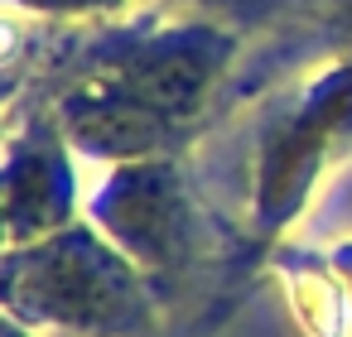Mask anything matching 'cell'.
<instances>
[{
  "mask_svg": "<svg viewBox=\"0 0 352 337\" xmlns=\"http://www.w3.org/2000/svg\"><path fill=\"white\" fill-rule=\"evenodd\" d=\"M155 279L87 217L6 251V318L34 337H150Z\"/></svg>",
  "mask_w": 352,
  "mask_h": 337,
  "instance_id": "cell-1",
  "label": "cell"
},
{
  "mask_svg": "<svg viewBox=\"0 0 352 337\" xmlns=\"http://www.w3.org/2000/svg\"><path fill=\"white\" fill-rule=\"evenodd\" d=\"M352 140V58H328L314 78L280 92L251 145L246 226L261 251H275L318 188L333 183V159Z\"/></svg>",
  "mask_w": 352,
  "mask_h": 337,
  "instance_id": "cell-2",
  "label": "cell"
},
{
  "mask_svg": "<svg viewBox=\"0 0 352 337\" xmlns=\"http://www.w3.org/2000/svg\"><path fill=\"white\" fill-rule=\"evenodd\" d=\"M236 63V34L217 20H155V25H102L68 78H87L160 121L179 135H193L222 82Z\"/></svg>",
  "mask_w": 352,
  "mask_h": 337,
  "instance_id": "cell-3",
  "label": "cell"
},
{
  "mask_svg": "<svg viewBox=\"0 0 352 337\" xmlns=\"http://www.w3.org/2000/svg\"><path fill=\"white\" fill-rule=\"evenodd\" d=\"M82 217L97 231H107L155 279V289L184 279L203 260L208 217L174 154L102 164L97 183H87Z\"/></svg>",
  "mask_w": 352,
  "mask_h": 337,
  "instance_id": "cell-4",
  "label": "cell"
},
{
  "mask_svg": "<svg viewBox=\"0 0 352 337\" xmlns=\"http://www.w3.org/2000/svg\"><path fill=\"white\" fill-rule=\"evenodd\" d=\"M82 154L63 135L49 106H34L25 121L10 126L6 140V251L44 241L82 217L87 183H82Z\"/></svg>",
  "mask_w": 352,
  "mask_h": 337,
  "instance_id": "cell-5",
  "label": "cell"
},
{
  "mask_svg": "<svg viewBox=\"0 0 352 337\" xmlns=\"http://www.w3.org/2000/svg\"><path fill=\"white\" fill-rule=\"evenodd\" d=\"M328 260H333V270L342 275V284H347V294H352V236H338V241L328 246Z\"/></svg>",
  "mask_w": 352,
  "mask_h": 337,
  "instance_id": "cell-6",
  "label": "cell"
},
{
  "mask_svg": "<svg viewBox=\"0 0 352 337\" xmlns=\"http://www.w3.org/2000/svg\"><path fill=\"white\" fill-rule=\"evenodd\" d=\"M6 337H34V332H30V327H20L15 318H6Z\"/></svg>",
  "mask_w": 352,
  "mask_h": 337,
  "instance_id": "cell-7",
  "label": "cell"
}]
</instances>
